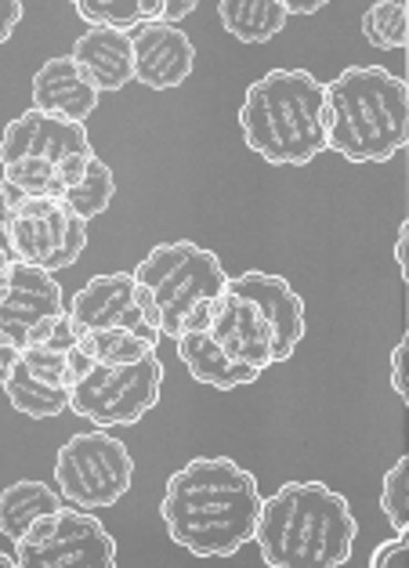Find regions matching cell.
<instances>
[{"instance_id":"1","label":"cell","mask_w":409,"mask_h":568,"mask_svg":"<svg viewBox=\"0 0 409 568\" xmlns=\"http://www.w3.org/2000/svg\"><path fill=\"white\" fill-rule=\"evenodd\" d=\"M262 489L232 456H196L167 478L160 518L193 558H232L254 544Z\"/></svg>"},{"instance_id":"2","label":"cell","mask_w":409,"mask_h":568,"mask_svg":"<svg viewBox=\"0 0 409 568\" xmlns=\"http://www.w3.org/2000/svg\"><path fill=\"white\" fill-rule=\"evenodd\" d=\"M359 521L323 481H286L262 500L254 544L268 568H337L351 558Z\"/></svg>"},{"instance_id":"3","label":"cell","mask_w":409,"mask_h":568,"mask_svg":"<svg viewBox=\"0 0 409 568\" xmlns=\"http://www.w3.org/2000/svg\"><path fill=\"white\" fill-rule=\"evenodd\" d=\"M409 142V88L385 65H351L326 84V149L348 163H388Z\"/></svg>"},{"instance_id":"4","label":"cell","mask_w":409,"mask_h":568,"mask_svg":"<svg viewBox=\"0 0 409 568\" xmlns=\"http://www.w3.org/2000/svg\"><path fill=\"white\" fill-rule=\"evenodd\" d=\"M239 128L272 168H308L326 149V84L308 69H272L247 88Z\"/></svg>"},{"instance_id":"5","label":"cell","mask_w":409,"mask_h":568,"mask_svg":"<svg viewBox=\"0 0 409 568\" xmlns=\"http://www.w3.org/2000/svg\"><path fill=\"white\" fill-rule=\"evenodd\" d=\"M134 283L149 290V297H153L160 312V334L174 341L185 329V318L200 304L222 294L228 272L207 246L178 240L153 246L145 261H139V268H134Z\"/></svg>"},{"instance_id":"6","label":"cell","mask_w":409,"mask_h":568,"mask_svg":"<svg viewBox=\"0 0 409 568\" xmlns=\"http://www.w3.org/2000/svg\"><path fill=\"white\" fill-rule=\"evenodd\" d=\"M134 460L131 449L105 427L73 435L54 456V485L62 500L84 510L116 507L120 496L131 493Z\"/></svg>"},{"instance_id":"7","label":"cell","mask_w":409,"mask_h":568,"mask_svg":"<svg viewBox=\"0 0 409 568\" xmlns=\"http://www.w3.org/2000/svg\"><path fill=\"white\" fill-rule=\"evenodd\" d=\"M163 392V363L160 355H149L142 363L127 366H99L73 384L70 409L80 420H91L94 427H131L139 424L149 409H156Z\"/></svg>"},{"instance_id":"8","label":"cell","mask_w":409,"mask_h":568,"mask_svg":"<svg viewBox=\"0 0 409 568\" xmlns=\"http://www.w3.org/2000/svg\"><path fill=\"white\" fill-rule=\"evenodd\" d=\"M19 568H113L116 539L84 507H59L37 518L16 544Z\"/></svg>"},{"instance_id":"9","label":"cell","mask_w":409,"mask_h":568,"mask_svg":"<svg viewBox=\"0 0 409 568\" xmlns=\"http://www.w3.org/2000/svg\"><path fill=\"white\" fill-rule=\"evenodd\" d=\"M16 257L44 272L73 268L88 246V217L62 196H25L4 217Z\"/></svg>"},{"instance_id":"10","label":"cell","mask_w":409,"mask_h":568,"mask_svg":"<svg viewBox=\"0 0 409 568\" xmlns=\"http://www.w3.org/2000/svg\"><path fill=\"white\" fill-rule=\"evenodd\" d=\"M91 138L80 120H65L54 113H40V109H25L4 128L0 138V163L11 160H33L44 163L59 174L62 192L73 189L84 178L91 163Z\"/></svg>"},{"instance_id":"11","label":"cell","mask_w":409,"mask_h":568,"mask_svg":"<svg viewBox=\"0 0 409 568\" xmlns=\"http://www.w3.org/2000/svg\"><path fill=\"white\" fill-rule=\"evenodd\" d=\"M59 312H65V304L54 272L25 265L19 257L0 272V337L16 344L19 352L30 344L37 323Z\"/></svg>"},{"instance_id":"12","label":"cell","mask_w":409,"mask_h":568,"mask_svg":"<svg viewBox=\"0 0 409 568\" xmlns=\"http://www.w3.org/2000/svg\"><path fill=\"white\" fill-rule=\"evenodd\" d=\"M207 334L211 341L222 348L228 358L250 366V369H268L276 366L272 358V326L262 315V308L239 290H232L225 283V290L211 301V315H207Z\"/></svg>"},{"instance_id":"13","label":"cell","mask_w":409,"mask_h":568,"mask_svg":"<svg viewBox=\"0 0 409 568\" xmlns=\"http://www.w3.org/2000/svg\"><path fill=\"white\" fill-rule=\"evenodd\" d=\"M70 315L80 323V329H134L149 341H163L156 326L145 323L142 304H139V283L134 272H109L94 275L76 290L70 301Z\"/></svg>"},{"instance_id":"14","label":"cell","mask_w":409,"mask_h":568,"mask_svg":"<svg viewBox=\"0 0 409 568\" xmlns=\"http://www.w3.org/2000/svg\"><path fill=\"white\" fill-rule=\"evenodd\" d=\"M127 33L134 48V80L149 91H174L193 77L196 48L178 22L153 19Z\"/></svg>"},{"instance_id":"15","label":"cell","mask_w":409,"mask_h":568,"mask_svg":"<svg viewBox=\"0 0 409 568\" xmlns=\"http://www.w3.org/2000/svg\"><path fill=\"white\" fill-rule=\"evenodd\" d=\"M228 286L239 290V294H247L257 308H262V315L272 326V358H276V363H286V358L297 352V344L305 341V329H308L301 294H297L283 275L257 272V268L228 280Z\"/></svg>"},{"instance_id":"16","label":"cell","mask_w":409,"mask_h":568,"mask_svg":"<svg viewBox=\"0 0 409 568\" xmlns=\"http://www.w3.org/2000/svg\"><path fill=\"white\" fill-rule=\"evenodd\" d=\"M99 94L102 91L94 88V80L76 65L73 54L48 59L33 73V109H40V113L88 123V116L99 109Z\"/></svg>"},{"instance_id":"17","label":"cell","mask_w":409,"mask_h":568,"mask_svg":"<svg viewBox=\"0 0 409 568\" xmlns=\"http://www.w3.org/2000/svg\"><path fill=\"white\" fill-rule=\"evenodd\" d=\"M73 59L94 80L99 91H124L134 80V48L131 33L116 26H88V33L76 37Z\"/></svg>"},{"instance_id":"18","label":"cell","mask_w":409,"mask_h":568,"mask_svg":"<svg viewBox=\"0 0 409 568\" xmlns=\"http://www.w3.org/2000/svg\"><path fill=\"white\" fill-rule=\"evenodd\" d=\"M178 344V358L185 363V369L193 373V381L217 387V392H236V387H247L257 377H265L262 369H250L228 358L217 344L211 341L207 329H185V334L174 337Z\"/></svg>"},{"instance_id":"19","label":"cell","mask_w":409,"mask_h":568,"mask_svg":"<svg viewBox=\"0 0 409 568\" xmlns=\"http://www.w3.org/2000/svg\"><path fill=\"white\" fill-rule=\"evenodd\" d=\"M59 507H62V493L51 489L44 481L25 478V481L8 485V489H0V532L16 544L37 518H44Z\"/></svg>"},{"instance_id":"20","label":"cell","mask_w":409,"mask_h":568,"mask_svg":"<svg viewBox=\"0 0 409 568\" xmlns=\"http://www.w3.org/2000/svg\"><path fill=\"white\" fill-rule=\"evenodd\" d=\"M217 19L243 44H265L286 30V8L279 0H217Z\"/></svg>"},{"instance_id":"21","label":"cell","mask_w":409,"mask_h":568,"mask_svg":"<svg viewBox=\"0 0 409 568\" xmlns=\"http://www.w3.org/2000/svg\"><path fill=\"white\" fill-rule=\"evenodd\" d=\"M4 395L22 417H33V420L62 417V413L70 409V387H54L48 381L33 377L22 363H16L11 377L4 381Z\"/></svg>"},{"instance_id":"22","label":"cell","mask_w":409,"mask_h":568,"mask_svg":"<svg viewBox=\"0 0 409 568\" xmlns=\"http://www.w3.org/2000/svg\"><path fill=\"white\" fill-rule=\"evenodd\" d=\"M80 348H84L91 363H99V366H127V363H142V358L156 355L160 344L134 334V329L116 326V329H84Z\"/></svg>"},{"instance_id":"23","label":"cell","mask_w":409,"mask_h":568,"mask_svg":"<svg viewBox=\"0 0 409 568\" xmlns=\"http://www.w3.org/2000/svg\"><path fill=\"white\" fill-rule=\"evenodd\" d=\"M167 0H73L76 16L88 26H116V30H134L142 22L163 16Z\"/></svg>"},{"instance_id":"24","label":"cell","mask_w":409,"mask_h":568,"mask_svg":"<svg viewBox=\"0 0 409 568\" xmlns=\"http://www.w3.org/2000/svg\"><path fill=\"white\" fill-rule=\"evenodd\" d=\"M409 0H374L362 16V37L370 40L377 51H402L409 40Z\"/></svg>"},{"instance_id":"25","label":"cell","mask_w":409,"mask_h":568,"mask_svg":"<svg viewBox=\"0 0 409 568\" xmlns=\"http://www.w3.org/2000/svg\"><path fill=\"white\" fill-rule=\"evenodd\" d=\"M113 196H116V178H113V171H109L99 156H91L84 178H80L73 189L62 192V200L70 203L80 217H88V221L105 214L109 203H113Z\"/></svg>"},{"instance_id":"26","label":"cell","mask_w":409,"mask_h":568,"mask_svg":"<svg viewBox=\"0 0 409 568\" xmlns=\"http://www.w3.org/2000/svg\"><path fill=\"white\" fill-rule=\"evenodd\" d=\"M406 470H409V456H399L391 464V470L380 481V510L391 521L395 532H409V489H406Z\"/></svg>"},{"instance_id":"27","label":"cell","mask_w":409,"mask_h":568,"mask_svg":"<svg viewBox=\"0 0 409 568\" xmlns=\"http://www.w3.org/2000/svg\"><path fill=\"white\" fill-rule=\"evenodd\" d=\"M84 337V329L70 315V308L59 312V315H48L44 323H37V329L30 334V344L25 348H51V352H70Z\"/></svg>"},{"instance_id":"28","label":"cell","mask_w":409,"mask_h":568,"mask_svg":"<svg viewBox=\"0 0 409 568\" xmlns=\"http://www.w3.org/2000/svg\"><path fill=\"white\" fill-rule=\"evenodd\" d=\"M19 363L33 373V377L48 381L54 387H70L73 392V381L65 373V352H51V348H22L19 352Z\"/></svg>"},{"instance_id":"29","label":"cell","mask_w":409,"mask_h":568,"mask_svg":"<svg viewBox=\"0 0 409 568\" xmlns=\"http://www.w3.org/2000/svg\"><path fill=\"white\" fill-rule=\"evenodd\" d=\"M22 22V0H0V44L19 30Z\"/></svg>"},{"instance_id":"30","label":"cell","mask_w":409,"mask_h":568,"mask_svg":"<svg viewBox=\"0 0 409 568\" xmlns=\"http://www.w3.org/2000/svg\"><path fill=\"white\" fill-rule=\"evenodd\" d=\"M399 550H406V532H395V539H388V544H380V547L370 554V568H385V565H391L395 558H399Z\"/></svg>"},{"instance_id":"31","label":"cell","mask_w":409,"mask_h":568,"mask_svg":"<svg viewBox=\"0 0 409 568\" xmlns=\"http://www.w3.org/2000/svg\"><path fill=\"white\" fill-rule=\"evenodd\" d=\"M402 355H406V337L391 348V387L395 395L406 402V373H402Z\"/></svg>"},{"instance_id":"32","label":"cell","mask_w":409,"mask_h":568,"mask_svg":"<svg viewBox=\"0 0 409 568\" xmlns=\"http://www.w3.org/2000/svg\"><path fill=\"white\" fill-rule=\"evenodd\" d=\"M196 4H200V0H167V4H163V16H160V19H167V22H178V26H182V22L196 11Z\"/></svg>"},{"instance_id":"33","label":"cell","mask_w":409,"mask_h":568,"mask_svg":"<svg viewBox=\"0 0 409 568\" xmlns=\"http://www.w3.org/2000/svg\"><path fill=\"white\" fill-rule=\"evenodd\" d=\"M19 363V348L16 344H8L4 337H0V392H4V381L11 377V369H16Z\"/></svg>"},{"instance_id":"34","label":"cell","mask_w":409,"mask_h":568,"mask_svg":"<svg viewBox=\"0 0 409 568\" xmlns=\"http://www.w3.org/2000/svg\"><path fill=\"white\" fill-rule=\"evenodd\" d=\"M279 4L286 8V16H316L330 0H279Z\"/></svg>"},{"instance_id":"35","label":"cell","mask_w":409,"mask_h":568,"mask_svg":"<svg viewBox=\"0 0 409 568\" xmlns=\"http://www.w3.org/2000/svg\"><path fill=\"white\" fill-rule=\"evenodd\" d=\"M22 200H25L22 192H19L16 185H11V182H4V178H0V217H8Z\"/></svg>"},{"instance_id":"36","label":"cell","mask_w":409,"mask_h":568,"mask_svg":"<svg viewBox=\"0 0 409 568\" xmlns=\"http://www.w3.org/2000/svg\"><path fill=\"white\" fill-rule=\"evenodd\" d=\"M11 261H16V246H11V235H8V225L0 221V272H4Z\"/></svg>"},{"instance_id":"37","label":"cell","mask_w":409,"mask_h":568,"mask_svg":"<svg viewBox=\"0 0 409 568\" xmlns=\"http://www.w3.org/2000/svg\"><path fill=\"white\" fill-rule=\"evenodd\" d=\"M406 235H409V221H402V225H399V240H395V265H399L402 275H406Z\"/></svg>"},{"instance_id":"38","label":"cell","mask_w":409,"mask_h":568,"mask_svg":"<svg viewBox=\"0 0 409 568\" xmlns=\"http://www.w3.org/2000/svg\"><path fill=\"white\" fill-rule=\"evenodd\" d=\"M19 561H16V550H11V554H4V550H0V568H16Z\"/></svg>"},{"instance_id":"39","label":"cell","mask_w":409,"mask_h":568,"mask_svg":"<svg viewBox=\"0 0 409 568\" xmlns=\"http://www.w3.org/2000/svg\"><path fill=\"white\" fill-rule=\"evenodd\" d=\"M0 489H4V485H0Z\"/></svg>"}]
</instances>
